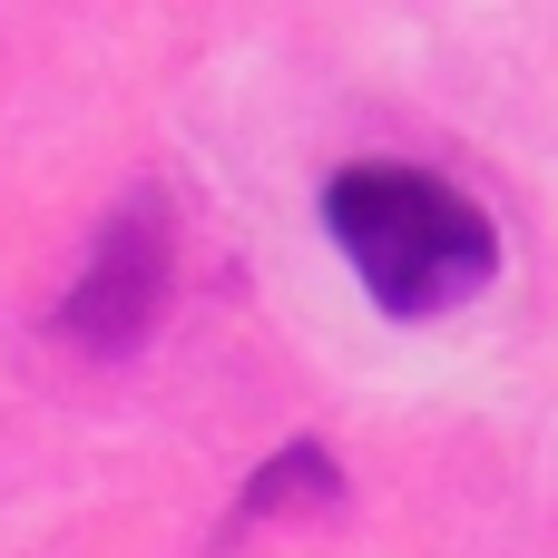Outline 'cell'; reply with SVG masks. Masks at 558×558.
I'll list each match as a JSON object with an SVG mask.
<instances>
[{"label":"cell","instance_id":"6da1fadb","mask_svg":"<svg viewBox=\"0 0 558 558\" xmlns=\"http://www.w3.org/2000/svg\"><path fill=\"white\" fill-rule=\"evenodd\" d=\"M324 226L353 255L363 294L392 324H441L461 314L490 275H500V226L490 206H471L451 177L432 167H392V157H353L324 177Z\"/></svg>","mask_w":558,"mask_h":558},{"label":"cell","instance_id":"7a4b0ae2","mask_svg":"<svg viewBox=\"0 0 558 558\" xmlns=\"http://www.w3.org/2000/svg\"><path fill=\"white\" fill-rule=\"evenodd\" d=\"M157 314H167V196L137 186V196L98 226V245H88L78 284L59 294L49 333H59L69 353H88V363H118V353H137V343L157 333Z\"/></svg>","mask_w":558,"mask_h":558},{"label":"cell","instance_id":"3957f363","mask_svg":"<svg viewBox=\"0 0 558 558\" xmlns=\"http://www.w3.org/2000/svg\"><path fill=\"white\" fill-rule=\"evenodd\" d=\"M343 500V461L324 451V441H284L245 490H235V510H226V539H255L265 520H304V510H333Z\"/></svg>","mask_w":558,"mask_h":558}]
</instances>
